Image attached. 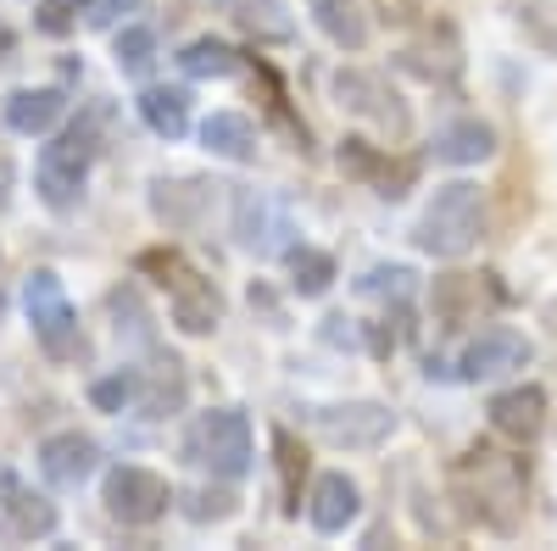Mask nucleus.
<instances>
[{
	"label": "nucleus",
	"instance_id": "f257e3e1",
	"mask_svg": "<svg viewBox=\"0 0 557 551\" xmlns=\"http://www.w3.org/2000/svg\"><path fill=\"white\" fill-rule=\"evenodd\" d=\"M457 490L469 501V513L496 529V535H513L524 518V496H530V468L524 456L513 451H496V446H469V456L457 463Z\"/></svg>",
	"mask_w": 557,
	"mask_h": 551
},
{
	"label": "nucleus",
	"instance_id": "f03ea898",
	"mask_svg": "<svg viewBox=\"0 0 557 551\" xmlns=\"http://www.w3.org/2000/svg\"><path fill=\"white\" fill-rule=\"evenodd\" d=\"M480 228H485V190L469 184V178H451L424 201L412 240H418V251L457 262V256H469L480 246Z\"/></svg>",
	"mask_w": 557,
	"mask_h": 551
},
{
	"label": "nucleus",
	"instance_id": "7ed1b4c3",
	"mask_svg": "<svg viewBox=\"0 0 557 551\" xmlns=\"http://www.w3.org/2000/svg\"><path fill=\"white\" fill-rule=\"evenodd\" d=\"M139 273H157V285L168 290L173 324L184 335H212L223 324V296L207 273H196L178 251H139Z\"/></svg>",
	"mask_w": 557,
	"mask_h": 551
},
{
	"label": "nucleus",
	"instance_id": "20e7f679",
	"mask_svg": "<svg viewBox=\"0 0 557 551\" xmlns=\"http://www.w3.org/2000/svg\"><path fill=\"white\" fill-rule=\"evenodd\" d=\"M184 456H190L196 468H207L212 479H240V474H251L257 440H251L246 412H235V406L201 412V418L190 424V435H184Z\"/></svg>",
	"mask_w": 557,
	"mask_h": 551
},
{
	"label": "nucleus",
	"instance_id": "39448f33",
	"mask_svg": "<svg viewBox=\"0 0 557 551\" xmlns=\"http://www.w3.org/2000/svg\"><path fill=\"white\" fill-rule=\"evenodd\" d=\"M96 123H73L67 134H57V146H45L39 151V167H34V184H39V196L45 206H78L84 196V178H89V162H96Z\"/></svg>",
	"mask_w": 557,
	"mask_h": 551
},
{
	"label": "nucleus",
	"instance_id": "423d86ee",
	"mask_svg": "<svg viewBox=\"0 0 557 551\" xmlns=\"http://www.w3.org/2000/svg\"><path fill=\"white\" fill-rule=\"evenodd\" d=\"M507 290L496 285V273H435L430 285V312L441 329H469V324H485L491 312H502Z\"/></svg>",
	"mask_w": 557,
	"mask_h": 551
},
{
	"label": "nucleus",
	"instance_id": "0eeeda50",
	"mask_svg": "<svg viewBox=\"0 0 557 551\" xmlns=\"http://www.w3.org/2000/svg\"><path fill=\"white\" fill-rule=\"evenodd\" d=\"M312 429L335 451H380L396 429V412L385 401H330L312 406Z\"/></svg>",
	"mask_w": 557,
	"mask_h": 551
},
{
	"label": "nucleus",
	"instance_id": "6e6552de",
	"mask_svg": "<svg viewBox=\"0 0 557 551\" xmlns=\"http://www.w3.org/2000/svg\"><path fill=\"white\" fill-rule=\"evenodd\" d=\"M23 306H28V324H34V335L45 340V351L51 356H73V351H84V340H78V317H73V301H67V290H62V279L57 273H28V285H23Z\"/></svg>",
	"mask_w": 557,
	"mask_h": 551
},
{
	"label": "nucleus",
	"instance_id": "1a4fd4ad",
	"mask_svg": "<svg viewBox=\"0 0 557 551\" xmlns=\"http://www.w3.org/2000/svg\"><path fill=\"white\" fill-rule=\"evenodd\" d=\"M535 362V346L519 335V329H480L469 346H462L457 356V379H469V385H496V379H513L524 374V367Z\"/></svg>",
	"mask_w": 557,
	"mask_h": 551
},
{
	"label": "nucleus",
	"instance_id": "9d476101",
	"mask_svg": "<svg viewBox=\"0 0 557 551\" xmlns=\"http://www.w3.org/2000/svg\"><path fill=\"white\" fill-rule=\"evenodd\" d=\"M101 501H107V513H112L117 524H128V529H146V524H157V518L168 513L173 490H168V479H162V474L123 463V468H112V474H107Z\"/></svg>",
	"mask_w": 557,
	"mask_h": 551
},
{
	"label": "nucleus",
	"instance_id": "9b49d317",
	"mask_svg": "<svg viewBox=\"0 0 557 551\" xmlns=\"http://www.w3.org/2000/svg\"><path fill=\"white\" fill-rule=\"evenodd\" d=\"M335 101H341V112H351V117H362V123H374L380 134H391V140H401V134L412 128L407 107L396 101V89H391L380 73H362V67L335 73Z\"/></svg>",
	"mask_w": 557,
	"mask_h": 551
},
{
	"label": "nucleus",
	"instance_id": "f8f14e48",
	"mask_svg": "<svg viewBox=\"0 0 557 551\" xmlns=\"http://www.w3.org/2000/svg\"><path fill=\"white\" fill-rule=\"evenodd\" d=\"M218 190L223 184H212V178H157L151 184V212H157V223L173 228V235H196L212 217Z\"/></svg>",
	"mask_w": 557,
	"mask_h": 551
},
{
	"label": "nucleus",
	"instance_id": "ddd939ff",
	"mask_svg": "<svg viewBox=\"0 0 557 551\" xmlns=\"http://www.w3.org/2000/svg\"><path fill=\"white\" fill-rule=\"evenodd\" d=\"M485 418L502 440H513L519 451L535 446L546 435V390L541 385H513V390H496L491 406H485Z\"/></svg>",
	"mask_w": 557,
	"mask_h": 551
},
{
	"label": "nucleus",
	"instance_id": "4468645a",
	"mask_svg": "<svg viewBox=\"0 0 557 551\" xmlns=\"http://www.w3.org/2000/svg\"><path fill=\"white\" fill-rule=\"evenodd\" d=\"M134 401L146 418H173V412L190 401V374H184V362L173 351H157L146 367L134 374Z\"/></svg>",
	"mask_w": 557,
	"mask_h": 551
},
{
	"label": "nucleus",
	"instance_id": "2eb2a0df",
	"mask_svg": "<svg viewBox=\"0 0 557 551\" xmlns=\"http://www.w3.org/2000/svg\"><path fill=\"white\" fill-rule=\"evenodd\" d=\"M96 468H101V446L89 435H78V429L51 435L39 446V474H45V485H57V490H78Z\"/></svg>",
	"mask_w": 557,
	"mask_h": 551
},
{
	"label": "nucleus",
	"instance_id": "dca6fc26",
	"mask_svg": "<svg viewBox=\"0 0 557 551\" xmlns=\"http://www.w3.org/2000/svg\"><path fill=\"white\" fill-rule=\"evenodd\" d=\"M357 513H362V490H357V479H346V474H318V479H312L307 518H312L318 535H346V529L357 524Z\"/></svg>",
	"mask_w": 557,
	"mask_h": 551
},
{
	"label": "nucleus",
	"instance_id": "f3484780",
	"mask_svg": "<svg viewBox=\"0 0 557 551\" xmlns=\"http://www.w3.org/2000/svg\"><path fill=\"white\" fill-rule=\"evenodd\" d=\"M0 529H7L12 540H45L57 529V508L45 496H34L23 479L0 474Z\"/></svg>",
	"mask_w": 557,
	"mask_h": 551
},
{
	"label": "nucleus",
	"instance_id": "a211bd4d",
	"mask_svg": "<svg viewBox=\"0 0 557 551\" xmlns=\"http://www.w3.org/2000/svg\"><path fill=\"white\" fill-rule=\"evenodd\" d=\"M341 167L351 178H362V184H374V196H385V201H401L407 178H412L407 162H391L380 146H368V140H341Z\"/></svg>",
	"mask_w": 557,
	"mask_h": 551
},
{
	"label": "nucleus",
	"instance_id": "6ab92c4d",
	"mask_svg": "<svg viewBox=\"0 0 557 551\" xmlns=\"http://www.w3.org/2000/svg\"><path fill=\"white\" fill-rule=\"evenodd\" d=\"M235 235H240V246H246V251L268 256V251H278V246H285L278 235H290V223H285V212H278L268 196L246 190V196L235 201Z\"/></svg>",
	"mask_w": 557,
	"mask_h": 551
},
{
	"label": "nucleus",
	"instance_id": "aec40b11",
	"mask_svg": "<svg viewBox=\"0 0 557 551\" xmlns=\"http://www.w3.org/2000/svg\"><path fill=\"white\" fill-rule=\"evenodd\" d=\"M496 156V128L480 123V117H457L435 134V162H451V167H480Z\"/></svg>",
	"mask_w": 557,
	"mask_h": 551
},
{
	"label": "nucleus",
	"instance_id": "412c9836",
	"mask_svg": "<svg viewBox=\"0 0 557 551\" xmlns=\"http://www.w3.org/2000/svg\"><path fill=\"white\" fill-rule=\"evenodd\" d=\"M307 12L318 23V34L341 45V51H362L368 45V12L362 0H307Z\"/></svg>",
	"mask_w": 557,
	"mask_h": 551
},
{
	"label": "nucleus",
	"instance_id": "4be33fe9",
	"mask_svg": "<svg viewBox=\"0 0 557 551\" xmlns=\"http://www.w3.org/2000/svg\"><path fill=\"white\" fill-rule=\"evenodd\" d=\"M201 146L223 162H257V123L240 112H212L201 123Z\"/></svg>",
	"mask_w": 557,
	"mask_h": 551
},
{
	"label": "nucleus",
	"instance_id": "5701e85b",
	"mask_svg": "<svg viewBox=\"0 0 557 551\" xmlns=\"http://www.w3.org/2000/svg\"><path fill=\"white\" fill-rule=\"evenodd\" d=\"M67 112L62 101V89H17V96H7V123L17 134H45V128H57Z\"/></svg>",
	"mask_w": 557,
	"mask_h": 551
},
{
	"label": "nucleus",
	"instance_id": "b1692460",
	"mask_svg": "<svg viewBox=\"0 0 557 551\" xmlns=\"http://www.w3.org/2000/svg\"><path fill=\"white\" fill-rule=\"evenodd\" d=\"M139 117H146V128L162 134V140H184V134H190V96H184V89H146V96H139Z\"/></svg>",
	"mask_w": 557,
	"mask_h": 551
},
{
	"label": "nucleus",
	"instance_id": "393cba45",
	"mask_svg": "<svg viewBox=\"0 0 557 551\" xmlns=\"http://www.w3.org/2000/svg\"><path fill=\"white\" fill-rule=\"evenodd\" d=\"M178 67L190 73V78H235L240 73V51L228 39H212V34H201V39H190L178 51Z\"/></svg>",
	"mask_w": 557,
	"mask_h": 551
},
{
	"label": "nucleus",
	"instance_id": "a878e982",
	"mask_svg": "<svg viewBox=\"0 0 557 551\" xmlns=\"http://www.w3.org/2000/svg\"><path fill=\"white\" fill-rule=\"evenodd\" d=\"M285 273L296 296H323L335 285V256L318 246H285Z\"/></svg>",
	"mask_w": 557,
	"mask_h": 551
},
{
	"label": "nucleus",
	"instance_id": "bb28decb",
	"mask_svg": "<svg viewBox=\"0 0 557 551\" xmlns=\"http://www.w3.org/2000/svg\"><path fill=\"white\" fill-rule=\"evenodd\" d=\"M112 57H117V67H123L128 78L151 73V62H157V34H151V28H123V34L112 39Z\"/></svg>",
	"mask_w": 557,
	"mask_h": 551
},
{
	"label": "nucleus",
	"instance_id": "cd10ccee",
	"mask_svg": "<svg viewBox=\"0 0 557 551\" xmlns=\"http://www.w3.org/2000/svg\"><path fill=\"white\" fill-rule=\"evenodd\" d=\"M273 451H278V479H285V513H296L301 508V474H307V451L296 446V435H285V429H278L273 435Z\"/></svg>",
	"mask_w": 557,
	"mask_h": 551
},
{
	"label": "nucleus",
	"instance_id": "c85d7f7f",
	"mask_svg": "<svg viewBox=\"0 0 557 551\" xmlns=\"http://www.w3.org/2000/svg\"><path fill=\"white\" fill-rule=\"evenodd\" d=\"M84 12H89V0H39V7H34V28L51 34V39H67Z\"/></svg>",
	"mask_w": 557,
	"mask_h": 551
},
{
	"label": "nucleus",
	"instance_id": "c756f323",
	"mask_svg": "<svg viewBox=\"0 0 557 551\" xmlns=\"http://www.w3.org/2000/svg\"><path fill=\"white\" fill-rule=\"evenodd\" d=\"M184 513H190L196 524H223L240 513V496L235 490H190L184 496Z\"/></svg>",
	"mask_w": 557,
	"mask_h": 551
},
{
	"label": "nucleus",
	"instance_id": "7c9ffc66",
	"mask_svg": "<svg viewBox=\"0 0 557 551\" xmlns=\"http://www.w3.org/2000/svg\"><path fill=\"white\" fill-rule=\"evenodd\" d=\"M357 290H362V296H391V301H401V296L412 290V273H407V267H368L362 279H357Z\"/></svg>",
	"mask_w": 557,
	"mask_h": 551
},
{
	"label": "nucleus",
	"instance_id": "2f4dec72",
	"mask_svg": "<svg viewBox=\"0 0 557 551\" xmlns=\"http://www.w3.org/2000/svg\"><path fill=\"white\" fill-rule=\"evenodd\" d=\"M89 401H96L101 412H123L134 401V374H112V379H96L89 385Z\"/></svg>",
	"mask_w": 557,
	"mask_h": 551
},
{
	"label": "nucleus",
	"instance_id": "473e14b6",
	"mask_svg": "<svg viewBox=\"0 0 557 551\" xmlns=\"http://www.w3.org/2000/svg\"><path fill=\"white\" fill-rule=\"evenodd\" d=\"M228 7H235V17L251 23V28H257V23L273 28V34L285 28V17H278V12H285V0H228Z\"/></svg>",
	"mask_w": 557,
	"mask_h": 551
},
{
	"label": "nucleus",
	"instance_id": "72a5a7b5",
	"mask_svg": "<svg viewBox=\"0 0 557 551\" xmlns=\"http://www.w3.org/2000/svg\"><path fill=\"white\" fill-rule=\"evenodd\" d=\"M139 7H146V0H89V12H84V17L96 23V28H107L117 12H139Z\"/></svg>",
	"mask_w": 557,
	"mask_h": 551
},
{
	"label": "nucleus",
	"instance_id": "f704fd0d",
	"mask_svg": "<svg viewBox=\"0 0 557 551\" xmlns=\"http://www.w3.org/2000/svg\"><path fill=\"white\" fill-rule=\"evenodd\" d=\"M374 7H380L391 23H412V17H418V0H374Z\"/></svg>",
	"mask_w": 557,
	"mask_h": 551
},
{
	"label": "nucleus",
	"instance_id": "c9c22d12",
	"mask_svg": "<svg viewBox=\"0 0 557 551\" xmlns=\"http://www.w3.org/2000/svg\"><path fill=\"white\" fill-rule=\"evenodd\" d=\"M12 184H17V167H12L7 156H0V206L12 201Z\"/></svg>",
	"mask_w": 557,
	"mask_h": 551
},
{
	"label": "nucleus",
	"instance_id": "e433bc0d",
	"mask_svg": "<svg viewBox=\"0 0 557 551\" xmlns=\"http://www.w3.org/2000/svg\"><path fill=\"white\" fill-rule=\"evenodd\" d=\"M541 317H546V329H552V335H557V296H552V301H546V312H541Z\"/></svg>",
	"mask_w": 557,
	"mask_h": 551
},
{
	"label": "nucleus",
	"instance_id": "4c0bfd02",
	"mask_svg": "<svg viewBox=\"0 0 557 551\" xmlns=\"http://www.w3.org/2000/svg\"><path fill=\"white\" fill-rule=\"evenodd\" d=\"M0 312H7V301H0Z\"/></svg>",
	"mask_w": 557,
	"mask_h": 551
}]
</instances>
